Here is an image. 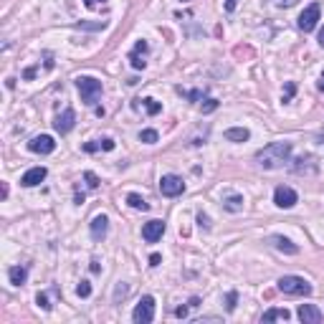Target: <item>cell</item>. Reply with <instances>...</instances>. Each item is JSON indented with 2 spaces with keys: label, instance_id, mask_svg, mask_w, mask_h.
Returning <instances> with one entry per match:
<instances>
[{
  "label": "cell",
  "instance_id": "cell-1",
  "mask_svg": "<svg viewBox=\"0 0 324 324\" xmlns=\"http://www.w3.org/2000/svg\"><path fill=\"white\" fill-rule=\"evenodd\" d=\"M291 142H271L266 144L263 149L256 152V162L263 168V170H276V168H284V162H289L291 157Z\"/></svg>",
  "mask_w": 324,
  "mask_h": 324
},
{
  "label": "cell",
  "instance_id": "cell-2",
  "mask_svg": "<svg viewBox=\"0 0 324 324\" xmlns=\"http://www.w3.org/2000/svg\"><path fill=\"white\" fill-rule=\"evenodd\" d=\"M276 289L286 296H309L311 294V284L304 276H281Z\"/></svg>",
  "mask_w": 324,
  "mask_h": 324
},
{
  "label": "cell",
  "instance_id": "cell-3",
  "mask_svg": "<svg viewBox=\"0 0 324 324\" xmlns=\"http://www.w3.org/2000/svg\"><path fill=\"white\" fill-rule=\"evenodd\" d=\"M76 89L81 94V101L89 106H94L96 99L101 96V81L94 76H76Z\"/></svg>",
  "mask_w": 324,
  "mask_h": 324
},
{
  "label": "cell",
  "instance_id": "cell-4",
  "mask_svg": "<svg viewBox=\"0 0 324 324\" xmlns=\"http://www.w3.org/2000/svg\"><path fill=\"white\" fill-rule=\"evenodd\" d=\"M319 16H321V6H319V3H309V6L301 11V16H299V28H301L304 33H311V31L316 28V23H319Z\"/></svg>",
  "mask_w": 324,
  "mask_h": 324
},
{
  "label": "cell",
  "instance_id": "cell-5",
  "mask_svg": "<svg viewBox=\"0 0 324 324\" xmlns=\"http://www.w3.org/2000/svg\"><path fill=\"white\" fill-rule=\"evenodd\" d=\"M132 319H134L137 324H149V321L154 319V299H152L149 294L139 299V304H137L134 311H132Z\"/></svg>",
  "mask_w": 324,
  "mask_h": 324
},
{
  "label": "cell",
  "instance_id": "cell-6",
  "mask_svg": "<svg viewBox=\"0 0 324 324\" xmlns=\"http://www.w3.org/2000/svg\"><path fill=\"white\" fill-rule=\"evenodd\" d=\"M159 193L165 195V198H178L185 193V183L180 175H162L159 180Z\"/></svg>",
  "mask_w": 324,
  "mask_h": 324
},
{
  "label": "cell",
  "instance_id": "cell-7",
  "mask_svg": "<svg viewBox=\"0 0 324 324\" xmlns=\"http://www.w3.org/2000/svg\"><path fill=\"white\" fill-rule=\"evenodd\" d=\"M274 203H276V208L289 210V208H294V205L299 203V195H296V190H294V188H289V185H279V188L274 190Z\"/></svg>",
  "mask_w": 324,
  "mask_h": 324
},
{
  "label": "cell",
  "instance_id": "cell-8",
  "mask_svg": "<svg viewBox=\"0 0 324 324\" xmlns=\"http://www.w3.org/2000/svg\"><path fill=\"white\" fill-rule=\"evenodd\" d=\"M28 149L36 152V154H51L56 149V139L51 134H38V137H33L28 142Z\"/></svg>",
  "mask_w": 324,
  "mask_h": 324
},
{
  "label": "cell",
  "instance_id": "cell-9",
  "mask_svg": "<svg viewBox=\"0 0 324 324\" xmlns=\"http://www.w3.org/2000/svg\"><path fill=\"white\" fill-rule=\"evenodd\" d=\"M74 124H76V114H74V109H71V106H66V109L56 117L53 129H56L59 134H69V132L74 129Z\"/></svg>",
  "mask_w": 324,
  "mask_h": 324
},
{
  "label": "cell",
  "instance_id": "cell-10",
  "mask_svg": "<svg viewBox=\"0 0 324 324\" xmlns=\"http://www.w3.org/2000/svg\"><path fill=\"white\" fill-rule=\"evenodd\" d=\"M162 233H165V221H149L142 226V238L147 243H157L162 238Z\"/></svg>",
  "mask_w": 324,
  "mask_h": 324
},
{
  "label": "cell",
  "instance_id": "cell-11",
  "mask_svg": "<svg viewBox=\"0 0 324 324\" xmlns=\"http://www.w3.org/2000/svg\"><path fill=\"white\" fill-rule=\"evenodd\" d=\"M46 175H48V170H46V168H31V170H26V173H23L21 185H23V188H36V185H41V183L46 180Z\"/></svg>",
  "mask_w": 324,
  "mask_h": 324
},
{
  "label": "cell",
  "instance_id": "cell-12",
  "mask_svg": "<svg viewBox=\"0 0 324 324\" xmlns=\"http://www.w3.org/2000/svg\"><path fill=\"white\" fill-rule=\"evenodd\" d=\"M319 170V165H316V159L311 157V154H301L296 162H294V173L296 175H314Z\"/></svg>",
  "mask_w": 324,
  "mask_h": 324
},
{
  "label": "cell",
  "instance_id": "cell-13",
  "mask_svg": "<svg viewBox=\"0 0 324 324\" xmlns=\"http://www.w3.org/2000/svg\"><path fill=\"white\" fill-rule=\"evenodd\" d=\"M147 41H137L134 43V48H132V53H129V61H132V69H137V71H142L144 66H147V61H144V53H147Z\"/></svg>",
  "mask_w": 324,
  "mask_h": 324
},
{
  "label": "cell",
  "instance_id": "cell-14",
  "mask_svg": "<svg viewBox=\"0 0 324 324\" xmlns=\"http://www.w3.org/2000/svg\"><path fill=\"white\" fill-rule=\"evenodd\" d=\"M296 316H299L304 324H319V321H321V311H319V306H314V304H301L299 311H296Z\"/></svg>",
  "mask_w": 324,
  "mask_h": 324
},
{
  "label": "cell",
  "instance_id": "cell-15",
  "mask_svg": "<svg viewBox=\"0 0 324 324\" xmlns=\"http://www.w3.org/2000/svg\"><path fill=\"white\" fill-rule=\"evenodd\" d=\"M106 228H109V218L101 213V215H96L94 221H91V238L94 241H104L106 238Z\"/></svg>",
  "mask_w": 324,
  "mask_h": 324
},
{
  "label": "cell",
  "instance_id": "cell-16",
  "mask_svg": "<svg viewBox=\"0 0 324 324\" xmlns=\"http://www.w3.org/2000/svg\"><path fill=\"white\" fill-rule=\"evenodd\" d=\"M271 243H274V248H279L281 253H289V256H296L299 253V246L296 243H291L289 238H284V236H274L271 238Z\"/></svg>",
  "mask_w": 324,
  "mask_h": 324
},
{
  "label": "cell",
  "instance_id": "cell-17",
  "mask_svg": "<svg viewBox=\"0 0 324 324\" xmlns=\"http://www.w3.org/2000/svg\"><path fill=\"white\" fill-rule=\"evenodd\" d=\"M8 279H11L13 286H23L26 279H28V268L26 266H11L8 268Z\"/></svg>",
  "mask_w": 324,
  "mask_h": 324
},
{
  "label": "cell",
  "instance_id": "cell-18",
  "mask_svg": "<svg viewBox=\"0 0 324 324\" xmlns=\"http://www.w3.org/2000/svg\"><path fill=\"white\" fill-rule=\"evenodd\" d=\"M276 319L289 321V319H291V311H289V309H279V306H271V309L263 311V321H276Z\"/></svg>",
  "mask_w": 324,
  "mask_h": 324
},
{
  "label": "cell",
  "instance_id": "cell-19",
  "mask_svg": "<svg viewBox=\"0 0 324 324\" xmlns=\"http://www.w3.org/2000/svg\"><path fill=\"white\" fill-rule=\"evenodd\" d=\"M248 137H251V132L246 127H231V129H226V139L228 142H246Z\"/></svg>",
  "mask_w": 324,
  "mask_h": 324
},
{
  "label": "cell",
  "instance_id": "cell-20",
  "mask_svg": "<svg viewBox=\"0 0 324 324\" xmlns=\"http://www.w3.org/2000/svg\"><path fill=\"white\" fill-rule=\"evenodd\" d=\"M223 208H226L228 213H238V210H243V195H228V198L223 200Z\"/></svg>",
  "mask_w": 324,
  "mask_h": 324
},
{
  "label": "cell",
  "instance_id": "cell-21",
  "mask_svg": "<svg viewBox=\"0 0 324 324\" xmlns=\"http://www.w3.org/2000/svg\"><path fill=\"white\" fill-rule=\"evenodd\" d=\"M127 203H129V208H134V210H149L147 200H144L142 195H137V193H129V195H127Z\"/></svg>",
  "mask_w": 324,
  "mask_h": 324
},
{
  "label": "cell",
  "instance_id": "cell-22",
  "mask_svg": "<svg viewBox=\"0 0 324 324\" xmlns=\"http://www.w3.org/2000/svg\"><path fill=\"white\" fill-rule=\"evenodd\" d=\"M142 106L147 109V114H149V117H154V114H159V112H162V104H159V101H154V99H149V96H147V99H142Z\"/></svg>",
  "mask_w": 324,
  "mask_h": 324
},
{
  "label": "cell",
  "instance_id": "cell-23",
  "mask_svg": "<svg viewBox=\"0 0 324 324\" xmlns=\"http://www.w3.org/2000/svg\"><path fill=\"white\" fill-rule=\"evenodd\" d=\"M178 94H183V96H185V99H190V101H200V99H203V91H200V89H193V91H188V89L178 86Z\"/></svg>",
  "mask_w": 324,
  "mask_h": 324
},
{
  "label": "cell",
  "instance_id": "cell-24",
  "mask_svg": "<svg viewBox=\"0 0 324 324\" xmlns=\"http://www.w3.org/2000/svg\"><path fill=\"white\" fill-rule=\"evenodd\" d=\"M139 139H142L144 144H154V142L159 139V134H157L154 129H142V132H139Z\"/></svg>",
  "mask_w": 324,
  "mask_h": 324
},
{
  "label": "cell",
  "instance_id": "cell-25",
  "mask_svg": "<svg viewBox=\"0 0 324 324\" xmlns=\"http://www.w3.org/2000/svg\"><path fill=\"white\" fill-rule=\"evenodd\" d=\"M84 180H86V185H89L91 190H96V188L101 185V183H99V178H96V175H94L91 170H86V173H84Z\"/></svg>",
  "mask_w": 324,
  "mask_h": 324
},
{
  "label": "cell",
  "instance_id": "cell-26",
  "mask_svg": "<svg viewBox=\"0 0 324 324\" xmlns=\"http://www.w3.org/2000/svg\"><path fill=\"white\" fill-rule=\"evenodd\" d=\"M76 294H79L81 299H86V296H91V284H89V281H81V284L76 286Z\"/></svg>",
  "mask_w": 324,
  "mask_h": 324
},
{
  "label": "cell",
  "instance_id": "cell-27",
  "mask_svg": "<svg viewBox=\"0 0 324 324\" xmlns=\"http://www.w3.org/2000/svg\"><path fill=\"white\" fill-rule=\"evenodd\" d=\"M236 304H238V294H236V291H228V296H226V309H228V311H236Z\"/></svg>",
  "mask_w": 324,
  "mask_h": 324
},
{
  "label": "cell",
  "instance_id": "cell-28",
  "mask_svg": "<svg viewBox=\"0 0 324 324\" xmlns=\"http://www.w3.org/2000/svg\"><path fill=\"white\" fill-rule=\"evenodd\" d=\"M36 304L43 309V311H48L51 309V304H48V294H43V291H38V296H36Z\"/></svg>",
  "mask_w": 324,
  "mask_h": 324
},
{
  "label": "cell",
  "instance_id": "cell-29",
  "mask_svg": "<svg viewBox=\"0 0 324 324\" xmlns=\"http://www.w3.org/2000/svg\"><path fill=\"white\" fill-rule=\"evenodd\" d=\"M296 94V84L294 81H286V89H284V101H291V96Z\"/></svg>",
  "mask_w": 324,
  "mask_h": 324
},
{
  "label": "cell",
  "instance_id": "cell-30",
  "mask_svg": "<svg viewBox=\"0 0 324 324\" xmlns=\"http://www.w3.org/2000/svg\"><path fill=\"white\" fill-rule=\"evenodd\" d=\"M218 109V99H205V104H203V114H210V112H215Z\"/></svg>",
  "mask_w": 324,
  "mask_h": 324
},
{
  "label": "cell",
  "instance_id": "cell-31",
  "mask_svg": "<svg viewBox=\"0 0 324 324\" xmlns=\"http://www.w3.org/2000/svg\"><path fill=\"white\" fill-rule=\"evenodd\" d=\"M101 149V139L99 142H86L84 144V152H99Z\"/></svg>",
  "mask_w": 324,
  "mask_h": 324
},
{
  "label": "cell",
  "instance_id": "cell-32",
  "mask_svg": "<svg viewBox=\"0 0 324 324\" xmlns=\"http://www.w3.org/2000/svg\"><path fill=\"white\" fill-rule=\"evenodd\" d=\"M198 226H200V228H205V231H208V228H210V218H208V215H205V213H198Z\"/></svg>",
  "mask_w": 324,
  "mask_h": 324
},
{
  "label": "cell",
  "instance_id": "cell-33",
  "mask_svg": "<svg viewBox=\"0 0 324 324\" xmlns=\"http://www.w3.org/2000/svg\"><path fill=\"white\" fill-rule=\"evenodd\" d=\"M299 0H276V6L279 8H291V6H296Z\"/></svg>",
  "mask_w": 324,
  "mask_h": 324
},
{
  "label": "cell",
  "instance_id": "cell-34",
  "mask_svg": "<svg viewBox=\"0 0 324 324\" xmlns=\"http://www.w3.org/2000/svg\"><path fill=\"white\" fill-rule=\"evenodd\" d=\"M101 149L112 152V149H114V139H109V137H106V139H101Z\"/></svg>",
  "mask_w": 324,
  "mask_h": 324
},
{
  "label": "cell",
  "instance_id": "cell-35",
  "mask_svg": "<svg viewBox=\"0 0 324 324\" xmlns=\"http://www.w3.org/2000/svg\"><path fill=\"white\" fill-rule=\"evenodd\" d=\"M36 71H38L36 66H28V69L23 71V79H33V76H36Z\"/></svg>",
  "mask_w": 324,
  "mask_h": 324
},
{
  "label": "cell",
  "instance_id": "cell-36",
  "mask_svg": "<svg viewBox=\"0 0 324 324\" xmlns=\"http://www.w3.org/2000/svg\"><path fill=\"white\" fill-rule=\"evenodd\" d=\"M175 316H178V319H185V316H188V306H178V309H175Z\"/></svg>",
  "mask_w": 324,
  "mask_h": 324
},
{
  "label": "cell",
  "instance_id": "cell-37",
  "mask_svg": "<svg viewBox=\"0 0 324 324\" xmlns=\"http://www.w3.org/2000/svg\"><path fill=\"white\" fill-rule=\"evenodd\" d=\"M159 261H162L159 253H152V256H149V266H159Z\"/></svg>",
  "mask_w": 324,
  "mask_h": 324
},
{
  "label": "cell",
  "instance_id": "cell-38",
  "mask_svg": "<svg viewBox=\"0 0 324 324\" xmlns=\"http://www.w3.org/2000/svg\"><path fill=\"white\" fill-rule=\"evenodd\" d=\"M236 6H238V0H226V11H228V13H233Z\"/></svg>",
  "mask_w": 324,
  "mask_h": 324
},
{
  "label": "cell",
  "instance_id": "cell-39",
  "mask_svg": "<svg viewBox=\"0 0 324 324\" xmlns=\"http://www.w3.org/2000/svg\"><path fill=\"white\" fill-rule=\"evenodd\" d=\"M74 203H76V205H81V203H84V193H81V190H76V198H74Z\"/></svg>",
  "mask_w": 324,
  "mask_h": 324
},
{
  "label": "cell",
  "instance_id": "cell-40",
  "mask_svg": "<svg viewBox=\"0 0 324 324\" xmlns=\"http://www.w3.org/2000/svg\"><path fill=\"white\" fill-rule=\"evenodd\" d=\"M84 3H86V8H94L96 3H104V0H84Z\"/></svg>",
  "mask_w": 324,
  "mask_h": 324
},
{
  "label": "cell",
  "instance_id": "cell-41",
  "mask_svg": "<svg viewBox=\"0 0 324 324\" xmlns=\"http://www.w3.org/2000/svg\"><path fill=\"white\" fill-rule=\"evenodd\" d=\"M89 268H91V274H99V261H91V266H89Z\"/></svg>",
  "mask_w": 324,
  "mask_h": 324
},
{
  "label": "cell",
  "instance_id": "cell-42",
  "mask_svg": "<svg viewBox=\"0 0 324 324\" xmlns=\"http://www.w3.org/2000/svg\"><path fill=\"white\" fill-rule=\"evenodd\" d=\"M124 294H127V286H117V299L124 296Z\"/></svg>",
  "mask_w": 324,
  "mask_h": 324
},
{
  "label": "cell",
  "instance_id": "cell-43",
  "mask_svg": "<svg viewBox=\"0 0 324 324\" xmlns=\"http://www.w3.org/2000/svg\"><path fill=\"white\" fill-rule=\"evenodd\" d=\"M319 91H324V71H321V76H319Z\"/></svg>",
  "mask_w": 324,
  "mask_h": 324
},
{
  "label": "cell",
  "instance_id": "cell-44",
  "mask_svg": "<svg viewBox=\"0 0 324 324\" xmlns=\"http://www.w3.org/2000/svg\"><path fill=\"white\" fill-rule=\"evenodd\" d=\"M319 43H321V46H324V28H321V31H319Z\"/></svg>",
  "mask_w": 324,
  "mask_h": 324
}]
</instances>
